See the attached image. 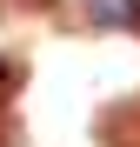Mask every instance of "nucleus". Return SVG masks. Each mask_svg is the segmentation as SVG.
Listing matches in <instances>:
<instances>
[{"instance_id": "obj_1", "label": "nucleus", "mask_w": 140, "mask_h": 147, "mask_svg": "<svg viewBox=\"0 0 140 147\" xmlns=\"http://www.w3.org/2000/svg\"><path fill=\"white\" fill-rule=\"evenodd\" d=\"M0 80H7V60H0Z\"/></svg>"}]
</instances>
